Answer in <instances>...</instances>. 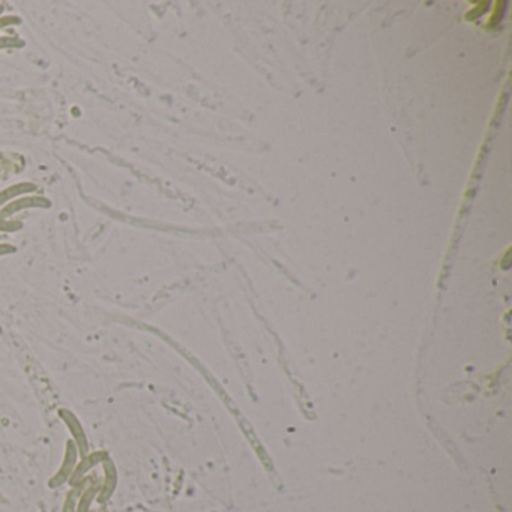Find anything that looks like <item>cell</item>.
<instances>
[{
	"instance_id": "obj_1",
	"label": "cell",
	"mask_w": 512,
	"mask_h": 512,
	"mask_svg": "<svg viewBox=\"0 0 512 512\" xmlns=\"http://www.w3.org/2000/svg\"><path fill=\"white\" fill-rule=\"evenodd\" d=\"M78 457H80V455H78V449L74 444V440L73 439L66 440L62 464H60V467L57 468V472L48 480V482H47L48 489L56 490V489L62 487L64 484H68V481H69V478H71L74 468L78 463Z\"/></svg>"
},
{
	"instance_id": "obj_2",
	"label": "cell",
	"mask_w": 512,
	"mask_h": 512,
	"mask_svg": "<svg viewBox=\"0 0 512 512\" xmlns=\"http://www.w3.org/2000/svg\"><path fill=\"white\" fill-rule=\"evenodd\" d=\"M57 415L59 418L64 421V424L68 427L69 433H71V439L74 440V444L78 449V455L80 457H86L89 454V440H88V435H86V430L83 428V424L80 422V419L77 418V415L69 410V409H59L57 410Z\"/></svg>"
},
{
	"instance_id": "obj_3",
	"label": "cell",
	"mask_w": 512,
	"mask_h": 512,
	"mask_svg": "<svg viewBox=\"0 0 512 512\" xmlns=\"http://www.w3.org/2000/svg\"><path fill=\"white\" fill-rule=\"evenodd\" d=\"M101 466H102V472H104V480L101 482V489L97 496V500L101 506H104L107 502H110L113 494H115L117 489L119 475H117V467L115 462L111 459V457H108L106 462H102Z\"/></svg>"
},
{
	"instance_id": "obj_4",
	"label": "cell",
	"mask_w": 512,
	"mask_h": 512,
	"mask_svg": "<svg viewBox=\"0 0 512 512\" xmlns=\"http://www.w3.org/2000/svg\"><path fill=\"white\" fill-rule=\"evenodd\" d=\"M108 457H110V454L104 449L93 451V453H89L86 457H82V459H78V463H77L68 484L73 487V485H75L77 482H80L82 480H84L86 476L89 475V472L92 471L93 467H97L98 464H102V462H106Z\"/></svg>"
},
{
	"instance_id": "obj_5",
	"label": "cell",
	"mask_w": 512,
	"mask_h": 512,
	"mask_svg": "<svg viewBox=\"0 0 512 512\" xmlns=\"http://www.w3.org/2000/svg\"><path fill=\"white\" fill-rule=\"evenodd\" d=\"M101 482L97 478H92L91 482L88 484V487H86L82 493L80 499H78V503H77V511L75 512H91V508H92V503L97 500V496L99 493V489H101Z\"/></svg>"
},
{
	"instance_id": "obj_6",
	"label": "cell",
	"mask_w": 512,
	"mask_h": 512,
	"mask_svg": "<svg viewBox=\"0 0 512 512\" xmlns=\"http://www.w3.org/2000/svg\"><path fill=\"white\" fill-rule=\"evenodd\" d=\"M93 478V476H86L84 480H82L80 482H77L75 485H73L71 490H69L66 493L65 496V500H64V505H62V512H75L77 511V503H78V499H80L83 490L88 487V484L91 482V480Z\"/></svg>"
},
{
	"instance_id": "obj_7",
	"label": "cell",
	"mask_w": 512,
	"mask_h": 512,
	"mask_svg": "<svg viewBox=\"0 0 512 512\" xmlns=\"http://www.w3.org/2000/svg\"><path fill=\"white\" fill-rule=\"evenodd\" d=\"M33 206L48 207L50 202L46 200V198H39V197H29V198H21V200H15L14 203L8 205L5 209L0 212V220L8 218V216L12 215L14 212L24 209V207H33Z\"/></svg>"
},
{
	"instance_id": "obj_8",
	"label": "cell",
	"mask_w": 512,
	"mask_h": 512,
	"mask_svg": "<svg viewBox=\"0 0 512 512\" xmlns=\"http://www.w3.org/2000/svg\"><path fill=\"white\" fill-rule=\"evenodd\" d=\"M33 189H37V185H33V184H20V185L8 188L6 191H3V193H0V203H5L6 200H10V198L14 197V196L29 193V191H33Z\"/></svg>"
},
{
	"instance_id": "obj_9",
	"label": "cell",
	"mask_w": 512,
	"mask_h": 512,
	"mask_svg": "<svg viewBox=\"0 0 512 512\" xmlns=\"http://www.w3.org/2000/svg\"><path fill=\"white\" fill-rule=\"evenodd\" d=\"M21 227H23L21 222L0 220V231H17V230H20Z\"/></svg>"
},
{
	"instance_id": "obj_10",
	"label": "cell",
	"mask_w": 512,
	"mask_h": 512,
	"mask_svg": "<svg viewBox=\"0 0 512 512\" xmlns=\"http://www.w3.org/2000/svg\"><path fill=\"white\" fill-rule=\"evenodd\" d=\"M23 44H24L23 41L15 39V38H2V39H0V47H11V46L21 47Z\"/></svg>"
},
{
	"instance_id": "obj_11",
	"label": "cell",
	"mask_w": 512,
	"mask_h": 512,
	"mask_svg": "<svg viewBox=\"0 0 512 512\" xmlns=\"http://www.w3.org/2000/svg\"><path fill=\"white\" fill-rule=\"evenodd\" d=\"M15 253V247L10 244H0V256H8Z\"/></svg>"
},
{
	"instance_id": "obj_12",
	"label": "cell",
	"mask_w": 512,
	"mask_h": 512,
	"mask_svg": "<svg viewBox=\"0 0 512 512\" xmlns=\"http://www.w3.org/2000/svg\"><path fill=\"white\" fill-rule=\"evenodd\" d=\"M12 23H20V20L14 19V17H6V19L0 20V28H3L5 24H12Z\"/></svg>"
},
{
	"instance_id": "obj_13",
	"label": "cell",
	"mask_w": 512,
	"mask_h": 512,
	"mask_svg": "<svg viewBox=\"0 0 512 512\" xmlns=\"http://www.w3.org/2000/svg\"><path fill=\"white\" fill-rule=\"evenodd\" d=\"M99 512H110V511H108V509H107V508H102V509H101V511H99Z\"/></svg>"
},
{
	"instance_id": "obj_14",
	"label": "cell",
	"mask_w": 512,
	"mask_h": 512,
	"mask_svg": "<svg viewBox=\"0 0 512 512\" xmlns=\"http://www.w3.org/2000/svg\"><path fill=\"white\" fill-rule=\"evenodd\" d=\"M2 11H3V8H2V6H0V12H2Z\"/></svg>"
},
{
	"instance_id": "obj_15",
	"label": "cell",
	"mask_w": 512,
	"mask_h": 512,
	"mask_svg": "<svg viewBox=\"0 0 512 512\" xmlns=\"http://www.w3.org/2000/svg\"><path fill=\"white\" fill-rule=\"evenodd\" d=\"M91 512H95V511H91Z\"/></svg>"
}]
</instances>
